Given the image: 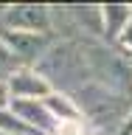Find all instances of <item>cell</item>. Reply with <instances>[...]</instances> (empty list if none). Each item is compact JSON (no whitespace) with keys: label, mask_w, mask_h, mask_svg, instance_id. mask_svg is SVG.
<instances>
[{"label":"cell","mask_w":132,"mask_h":135,"mask_svg":"<svg viewBox=\"0 0 132 135\" xmlns=\"http://www.w3.org/2000/svg\"><path fill=\"white\" fill-rule=\"evenodd\" d=\"M0 135H11V132H0Z\"/></svg>","instance_id":"7"},{"label":"cell","mask_w":132,"mask_h":135,"mask_svg":"<svg viewBox=\"0 0 132 135\" xmlns=\"http://www.w3.org/2000/svg\"><path fill=\"white\" fill-rule=\"evenodd\" d=\"M6 82L11 90V101H42L53 93L51 82L37 68H17Z\"/></svg>","instance_id":"2"},{"label":"cell","mask_w":132,"mask_h":135,"mask_svg":"<svg viewBox=\"0 0 132 135\" xmlns=\"http://www.w3.org/2000/svg\"><path fill=\"white\" fill-rule=\"evenodd\" d=\"M11 107V90H8V82L0 79V110H8Z\"/></svg>","instance_id":"5"},{"label":"cell","mask_w":132,"mask_h":135,"mask_svg":"<svg viewBox=\"0 0 132 135\" xmlns=\"http://www.w3.org/2000/svg\"><path fill=\"white\" fill-rule=\"evenodd\" d=\"M101 14H104V42L107 45H115L118 37L126 31V25L132 20V6L107 3V6H101Z\"/></svg>","instance_id":"3"},{"label":"cell","mask_w":132,"mask_h":135,"mask_svg":"<svg viewBox=\"0 0 132 135\" xmlns=\"http://www.w3.org/2000/svg\"><path fill=\"white\" fill-rule=\"evenodd\" d=\"M118 135H132V110H129V115H126L124 127H121V129H118Z\"/></svg>","instance_id":"6"},{"label":"cell","mask_w":132,"mask_h":135,"mask_svg":"<svg viewBox=\"0 0 132 135\" xmlns=\"http://www.w3.org/2000/svg\"><path fill=\"white\" fill-rule=\"evenodd\" d=\"M0 28L23 34H51V6L45 3H11L0 6Z\"/></svg>","instance_id":"1"},{"label":"cell","mask_w":132,"mask_h":135,"mask_svg":"<svg viewBox=\"0 0 132 135\" xmlns=\"http://www.w3.org/2000/svg\"><path fill=\"white\" fill-rule=\"evenodd\" d=\"M17 68H23V65H20V62L11 56V51H8L6 45L0 42V79H8V76L14 73Z\"/></svg>","instance_id":"4"}]
</instances>
